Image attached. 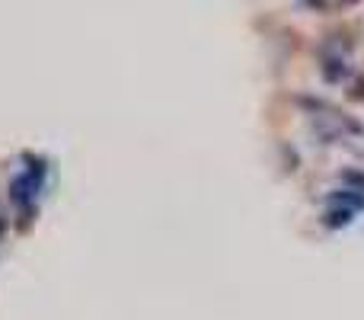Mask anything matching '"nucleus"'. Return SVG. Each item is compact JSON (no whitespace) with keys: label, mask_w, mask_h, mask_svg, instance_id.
<instances>
[{"label":"nucleus","mask_w":364,"mask_h":320,"mask_svg":"<svg viewBox=\"0 0 364 320\" xmlns=\"http://www.w3.org/2000/svg\"><path fill=\"white\" fill-rule=\"evenodd\" d=\"M352 208H339V212H333V221H329V224L333 227H339V224H346V221H352Z\"/></svg>","instance_id":"1"}]
</instances>
